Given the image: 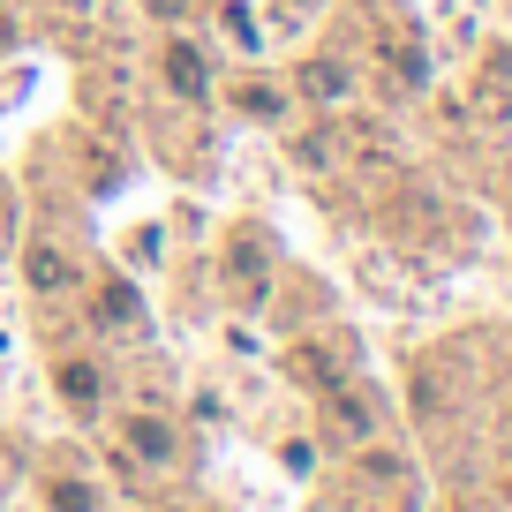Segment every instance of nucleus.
I'll return each instance as SVG.
<instances>
[{
  "label": "nucleus",
  "mask_w": 512,
  "mask_h": 512,
  "mask_svg": "<svg viewBox=\"0 0 512 512\" xmlns=\"http://www.w3.org/2000/svg\"><path fill=\"white\" fill-rule=\"evenodd\" d=\"M166 76H174V91H204V61H196L189 46H174V53H166Z\"/></svg>",
  "instance_id": "f257e3e1"
},
{
  "label": "nucleus",
  "mask_w": 512,
  "mask_h": 512,
  "mask_svg": "<svg viewBox=\"0 0 512 512\" xmlns=\"http://www.w3.org/2000/svg\"><path fill=\"white\" fill-rule=\"evenodd\" d=\"M128 437H136V452H144V460H166V430H159V422H136Z\"/></svg>",
  "instance_id": "f03ea898"
},
{
  "label": "nucleus",
  "mask_w": 512,
  "mask_h": 512,
  "mask_svg": "<svg viewBox=\"0 0 512 512\" xmlns=\"http://www.w3.org/2000/svg\"><path fill=\"white\" fill-rule=\"evenodd\" d=\"M61 384H68V400H91V392H98L91 369H61Z\"/></svg>",
  "instance_id": "7ed1b4c3"
},
{
  "label": "nucleus",
  "mask_w": 512,
  "mask_h": 512,
  "mask_svg": "<svg viewBox=\"0 0 512 512\" xmlns=\"http://www.w3.org/2000/svg\"><path fill=\"white\" fill-rule=\"evenodd\" d=\"M61 512H91V497H83L76 482H68V490H61Z\"/></svg>",
  "instance_id": "20e7f679"
},
{
  "label": "nucleus",
  "mask_w": 512,
  "mask_h": 512,
  "mask_svg": "<svg viewBox=\"0 0 512 512\" xmlns=\"http://www.w3.org/2000/svg\"><path fill=\"white\" fill-rule=\"evenodd\" d=\"M151 8H166V16H174V8H181V0H151Z\"/></svg>",
  "instance_id": "39448f33"
}]
</instances>
